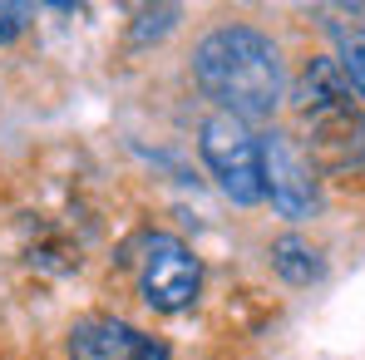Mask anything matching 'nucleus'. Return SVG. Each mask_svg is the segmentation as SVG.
Listing matches in <instances>:
<instances>
[{
    "instance_id": "f257e3e1",
    "label": "nucleus",
    "mask_w": 365,
    "mask_h": 360,
    "mask_svg": "<svg viewBox=\"0 0 365 360\" xmlns=\"http://www.w3.org/2000/svg\"><path fill=\"white\" fill-rule=\"evenodd\" d=\"M192 74L202 84V94L232 114V119H267L282 99V60L277 45L252 30V25H222L212 30L197 55H192Z\"/></svg>"
},
{
    "instance_id": "f03ea898",
    "label": "nucleus",
    "mask_w": 365,
    "mask_h": 360,
    "mask_svg": "<svg viewBox=\"0 0 365 360\" xmlns=\"http://www.w3.org/2000/svg\"><path fill=\"white\" fill-rule=\"evenodd\" d=\"M202 163L212 168L217 187L232 197V202H262L267 187H262V143L252 138V128L232 114H212L202 123Z\"/></svg>"
},
{
    "instance_id": "7ed1b4c3",
    "label": "nucleus",
    "mask_w": 365,
    "mask_h": 360,
    "mask_svg": "<svg viewBox=\"0 0 365 360\" xmlns=\"http://www.w3.org/2000/svg\"><path fill=\"white\" fill-rule=\"evenodd\" d=\"M202 287V267L178 237H148L143 257V297L158 311H187Z\"/></svg>"
},
{
    "instance_id": "20e7f679",
    "label": "nucleus",
    "mask_w": 365,
    "mask_h": 360,
    "mask_svg": "<svg viewBox=\"0 0 365 360\" xmlns=\"http://www.w3.org/2000/svg\"><path fill=\"white\" fill-rule=\"evenodd\" d=\"M311 163L321 173H361L365 168V114L356 104H331L311 114Z\"/></svg>"
},
{
    "instance_id": "39448f33",
    "label": "nucleus",
    "mask_w": 365,
    "mask_h": 360,
    "mask_svg": "<svg viewBox=\"0 0 365 360\" xmlns=\"http://www.w3.org/2000/svg\"><path fill=\"white\" fill-rule=\"evenodd\" d=\"M262 187H267V197H272V207L282 217H306L316 207L311 163L292 148L287 133H267L262 138Z\"/></svg>"
},
{
    "instance_id": "423d86ee",
    "label": "nucleus",
    "mask_w": 365,
    "mask_h": 360,
    "mask_svg": "<svg viewBox=\"0 0 365 360\" xmlns=\"http://www.w3.org/2000/svg\"><path fill=\"white\" fill-rule=\"evenodd\" d=\"M69 360H168V351L133 331L128 321L114 316H94V321H79L74 336H69Z\"/></svg>"
},
{
    "instance_id": "0eeeda50",
    "label": "nucleus",
    "mask_w": 365,
    "mask_h": 360,
    "mask_svg": "<svg viewBox=\"0 0 365 360\" xmlns=\"http://www.w3.org/2000/svg\"><path fill=\"white\" fill-rule=\"evenodd\" d=\"M306 109L316 114V109H331V104H351V79H346V69L341 60H316L306 69Z\"/></svg>"
},
{
    "instance_id": "6e6552de",
    "label": "nucleus",
    "mask_w": 365,
    "mask_h": 360,
    "mask_svg": "<svg viewBox=\"0 0 365 360\" xmlns=\"http://www.w3.org/2000/svg\"><path fill=\"white\" fill-rule=\"evenodd\" d=\"M272 267H277L292 287H306V282L321 277V257H316L302 237H277L272 242Z\"/></svg>"
},
{
    "instance_id": "1a4fd4ad",
    "label": "nucleus",
    "mask_w": 365,
    "mask_h": 360,
    "mask_svg": "<svg viewBox=\"0 0 365 360\" xmlns=\"http://www.w3.org/2000/svg\"><path fill=\"white\" fill-rule=\"evenodd\" d=\"M341 69H346L351 89L365 99V40H351V45H346V60H341Z\"/></svg>"
},
{
    "instance_id": "9d476101",
    "label": "nucleus",
    "mask_w": 365,
    "mask_h": 360,
    "mask_svg": "<svg viewBox=\"0 0 365 360\" xmlns=\"http://www.w3.org/2000/svg\"><path fill=\"white\" fill-rule=\"evenodd\" d=\"M25 15H30L25 5H5V0H0V45H10V40L25 30Z\"/></svg>"
}]
</instances>
